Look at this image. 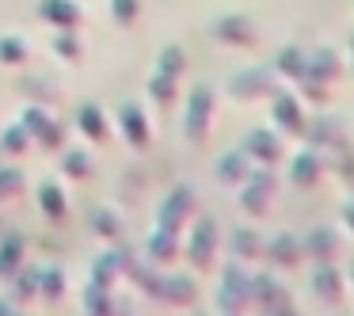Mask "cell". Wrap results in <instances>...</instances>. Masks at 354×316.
Wrapping results in <instances>:
<instances>
[{
	"instance_id": "cell-5",
	"label": "cell",
	"mask_w": 354,
	"mask_h": 316,
	"mask_svg": "<svg viewBox=\"0 0 354 316\" xmlns=\"http://www.w3.org/2000/svg\"><path fill=\"white\" fill-rule=\"evenodd\" d=\"M320 179V164H316V156H297L293 160V183H301V187H308V183H316Z\"/></svg>"
},
{
	"instance_id": "cell-1",
	"label": "cell",
	"mask_w": 354,
	"mask_h": 316,
	"mask_svg": "<svg viewBox=\"0 0 354 316\" xmlns=\"http://www.w3.org/2000/svg\"><path fill=\"white\" fill-rule=\"evenodd\" d=\"M308 138H313V145H320V149H343V126L335 122V118H328V115H320L313 122V130H308Z\"/></svg>"
},
{
	"instance_id": "cell-4",
	"label": "cell",
	"mask_w": 354,
	"mask_h": 316,
	"mask_svg": "<svg viewBox=\"0 0 354 316\" xmlns=\"http://www.w3.org/2000/svg\"><path fill=\"white\" fill-rule=\"evenodd\" d=\"M335 248H339V240L331 236L328 229H313V236H308V252H313L320 263H328L331 255H335Z\"/></svg>"
},
{
	"instance_id": "cell-12",
	"label": "cell",
	"mask_w": 354,
	"mask_h": 316,
	"mask_svg": "<svg viewBox=\"0 0 354 316\" xmlns=\"http://www.w3.org/2000/svg\"><path fill=\"white\" fill-rule=\"evenodd\" d=\"M351 282H354V263H351Z\"/></svg>"
},
{
	"instance_id": "cell-7",
	"label": "cell",
	"mask_w": 354,
	"mask_h": 316,
	"mask_svg": "<svg viewBox=\"0 0 354 316\" xmlns=\"http://www.w3.org/2000/svg\"><path fill=\"white\" fill-rule=\"evenodd\" d=\"M252 141H255L252 149L263 156V160H274V156H278V141H274V138H267V133H255Z\"/></svg>"
},
{
	"instance_id": "cell-2",
	"label": "cell",
	"mask_w": 354,
	"mask_h": 316,
	"mask_svg": "<svg viewBox=\"0 0 354 316\" xmlns=\"http://www.w3.org/2000/svg\"><path fill=\"white\" fill-rule=\"evenodd\" d=\"M316 293H320V301H339L343 297V275H339L335 267H331V263H320V267H316Z\"/></svg>"
},
{
	"instance_id": "cell-6",
	"label": "cell",
	"mask_w": 354,
	"mask_h": 316,
	"mask_svg": "<svg viewBox=\"0 0 354 316\" xmlns=\"http://www.w3.org/2000/svg\"><path fill=\"white\" fill-rule=\"evenodd\" d=\"M278 122H282L290 133H301L305 118H301V111H297V103H293V100H278Z\"/></svg>"
},
{
	"instance_id": "cell-3",
	"label": "cell",
	"mask_w": 354,
	"mask_h": 316,
	"mask_svg": "<svg viewBox=\"0 0 354 316\" xmlns=\"http://www.w3.org/2000/svg\"><path fill=\"white\" fill-rule=\"evenodd\" d=\"M339 69H343V65H339V57L331 54V50H316V57H313V77L316 80H324V84H331V80L339 77Z\"/></svg>"
},
{
	"instance_id": "cell-10",
	"label": "cell",
	"mask_w": 354,
	"mask_h": 316,
	"mask_svg": "<svg viewBox=\"0 0 354 316\" xmlns=\"http://www.w3.org/2000/svg\"><path fill=\"white\" fill-rule=\"evenodd\" d=\"M343 221H346V229H354V202H346V210H343Z\"/></svg>"
},
{
	"instance_id": "cell-11",
	"label": "cell",
	"mask_w": 354,
	"mask_h": 316,
	"mask_svg": "<svg viewBox=\"0 0 354 316\" xmlns=\"http://www.w3.org/2000/svg\"><path fill=\"white\" fill-rule=\"evenodd\" d=\"M351 69H354V39H351Z\"/></svg>"
},
{
	"instance_id": "cell-8",
	"label": "cell",
	"mask_w": 354,
	"mask_h": 316,
	"mask_svg": "<svg viewBox=\"0 0 354 316\" xmlns=\"http://www.w3.org/2000/svg\"><path fill=\"white\" fill-rule=\"evenodd\" d=\"M339 171H343V183L354 191V153L351 149H343V156H339Z\"/></svg>"
},
{
	"instance_id": "cell-9",
	"label": "cell",
	"mask_w": 354,
	"mask_h": 316,
	"mask_svg": "<svg viewBox=\"0 0 354 316\" xmlns=\"http://www.w3.org/2000/svg\"><path fill=\"white\" fill-rule=\"evenodd\" d=\"M282 65H286V69H290V73H297V77H301V62H297V54H293V50H290V54L282 57Z\"/></svg>"
}]
</instances>
